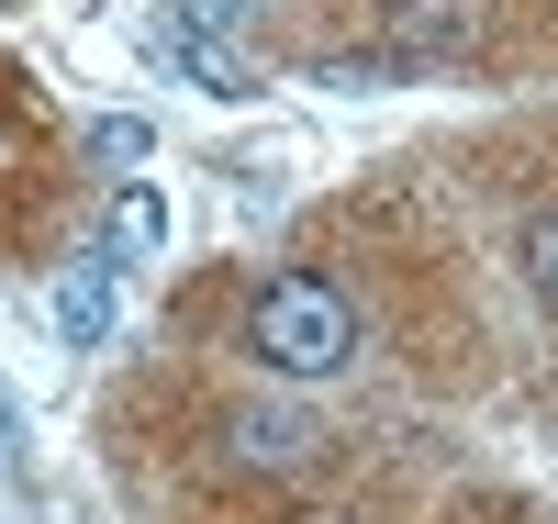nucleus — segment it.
Wrapping results in <instances>:
<instances>
[{"mask_svg":"<svg viewBox=\"0 0 558 524\" xmlns=\"http://www.w3.org/2000/svg\"><path fill=\"white\" fill-rule=\"evenodd\" d=\"M514 257H525V291L558 313V212H536V223H525V246H514Z\"/></svg>","mask_w":558,"mask_h":524,"instance_id":"nucleus-6","label":"nucleus"},{"mask_svg":"<svg viewBox=\"0 0 558 524\" xmlns=\"http://www.w3.org/2000/svg\"><path fill=\"white\" fill-rule=\"evenodd\" d=\"M246 357L279 368V379H336L357 357V313L336 279H313V268H279L257 279V302H246Z\"/></svg>","mask_w":558,"mask_h":524,"instance_id":"nucleus-1","label":"nucleus"},{"mask_svg":"<svg viewBox=\"0 0 558 524\" xmlns=\"http://www.w3.org/2000/svg\"><path fill=\"white\" fill-rule=\"evenodd\" d=\"M458 34H470L458 0H391V57H447Z\"/></svg>","mask_w":558,"mask_h":524,"instance_id":"nucleus-4","label":"nucleus"},{"mask_svg":"<svg viewBox=\"0 0 558 524\" xmlns=\"http://www.w3.org/2000/svg\"><path fill=\"white\" fill-rule=\"evenodd\" d=\"M235 447H246V458H302V424H291V413H246Z\"/></svg>","mask_w":558,"mask_h":524,"instance_id":"nucleus-7","label":"nucleus"},{"mask_svg":"<svg viewBox=\"0 0 558 524\" xmlns=\"http://www.w3.org/2000/svg\"><path fill=\"white\" fill-rule=\"evenodd\" d=\"M157 246H168V190L157 179H123L112 212H101V257L112 268H157Z\"/></svg>","mask_w":558,"mask_h":524,"instance_id":"nucleus-2","label":"nucleus"},{"mask_svg":"<svg viewBox=\"0 0 558 524\" xmlns=\"http://www.w3.org/2000/svg\"><path fill=\"white\" fill-rule=\"evenodd\" d=\"M112 279H123L112 257H78V268L57 279V336H68V346H101V336H112Z\"/></svg>","mask_w":558,"mask_h":524,"instance_id":"nucleus-3","label":"nucleus"},{"mask_svg":"<svg viewBox=\"0 0 558 524\" xmlns=\"http://www.w3.org/2000/svg\"><path fill=\"white\" fill-rule=\"evenodd\" d=\"M0 436H23V413H12V391H0Z\"/></svg>","mask_w":558,"mask_h":524,"instance_id":"nucleus-10","label":"nucleus"},{"mask_svg":"<svg viewBox=\"0 0 558 524\" xmlns=\"http://www.w3.org/2000/svg\"><path fill=\"white\" fill-rule=\"evenodd\" d=\"M89 146H101V157H112V168H134V157H146V123H123V112H112V123H101V134H89Z\"/></svg>","mask_w":558,"mask_h":524,"instance_id":"nucleus-8","label":"nucleus"},{"mask_svg":"<svg viewBox=\"0 0 558 524\" xmlns=\"http://www.w3.org/2000/svg\"><path fill=\"white\" fill-rule=\"evenodd\" d=\"M168 57H179V68H191V78L213 89V101H246V89H257V78H246V57H223V45H213V34H179V23H168Z\"/></svg>","mask_w":558,"mask_h":524,"instance_id":"nucleus-5","label":"nucleus"},{"mask_svg":"<svg viewBox=\"0 0 558 524\" xmlns=\"http://www.w3.org/2000/svg\"><path fill=\"white\" fill-rule=\"evenodd\" d=\"M235 12H246V0H179V34H223Z\"/></svg>","mask_w":558,"mask_h":524,"instance_id":"nucleus-9","label":"nucleus"}]
</instances>
